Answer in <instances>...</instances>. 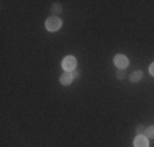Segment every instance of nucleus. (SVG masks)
<instances>
[{
	"mask_svg": "<svg viewBox=\"0 0 154 147\" xmlns=\"http://www.w3.org/2000/svg\"><path fill=\"white\" fill-rule=\"evenodd\" d=\"M141 79H143V72H139V70L133 72V74L130 75V82H139Z\"/></svg>",
	"mask_w": 154,
	"mask_h": 147,
	"instance_id": "nucleus-6",
	"label": "nucleus"
},
{
	"mask_svg": "<svg viewBox=\"0 0 154 147\" xmlns=\"http://www.w3.org/2000/svg\"><path fill=\"white\" fill-rule=\"evenodd\" d=\"M113 62H115V65L118 69H122V70H125V69L128 67V64H130V61H128V57L125 56V54H116L115 59H113Z\"/></svg>",
	"mask_w": 154,
	"mask_h": 147,
	"instance_id": "nucleus-3",
	"label": "nucleus"
},
{
	"mask_svg": "<svg viewBox=\"0 0 154 147\" xmlns=\"http://www.w3.org/2000/svg\"><path fill=\"white\" fill-rule=\"evenodd\" d=\"M53 12H54V13H59V12H61V5H54V7H53Z\"/></svg>",
	"mask_w": 154,
	"mask_h": 147,
	"instance_id": "nucleus-10",
	"label": "nucleus"
},
{
	"mask_svg": "<svg viewBox=\"0 0 154 147\" xmlns=\"http://www.w3.org/2000/svg\"><path fill=\"white\" fill-rule=\"evenodd\" d=\"M72 79H74V75H72V72H64V74L61 75L59 82L62 83V85H69V83L72 82Z\"/></svg>",
	"mask_w": 154,
	"mask_h": 147,
	"instance_id": "nucleus-5",
	"label": "nucleus"
},
{
	"mask_svg": "<svg viewBox=\"0 0 154 147\" xmlns=\"http://www.w3.org/2000/svg\"><path fill=\"white\" fill-rule=\"evenodd\" d=\"M149 74H151V75H154V62L149 65Z\"/></svg>",
	"mask_w": 154,
	"mask_h": 147,
	"instance_id": "nucleus-11",
	"label": "nucleus"
},
{
	"mask_svg": "<svg viewBox=\"0 0 154 147\" xmlns=\"http://www.w3.org/2000/svg\"><path fill=\"white\" fill-rule=\"evenodd\" d=\"M61 28V20L57 16H49L46 20V29L48 31H57Z\"/></svg>",
	"mask_w": 154,
	"mask_h": 147,
	"instance_id": "nucleus-2",
	"label": "nucleus"
},
{
	"mask_svg": "<svg viewBox=\"0 0 154 147\" xmlns=\"http://www.w3.org/2000/svg\"><path fill=\"white\" fill-rule=\"evenodd\" d=\"M134 147H149V146H148V137L139 134L138 137L134 139Z\"/></svg>",
	"mask_w": 154,
	"mask_h": 147,
	"instance_id": "nucleus-4",
	"label": "nucleus"
},
{
	"mask_svg": "<svg viewBox=\"0 0 154 147\" xmlns=\"http://www.w3.org/2000/svg\"><path fill=\"white\" fill-rule=\"evenodd\" d=\"M144 134H146V137H148V139H154V126H149V128H146Z\"/></svg>",
	"mask_w": 154,
	"mask_h": 147,
	"instance_id": "nucleus-7",
	"label": "nucleus"
},
{
	"mask_svg": "<svg viewBox=\"0 0 154 147\" xmlns=\"http://www.w3.org/2000/svg\"><path fill=\"white\" fill-rule=\"evenodd\" d=\"M126 72H125V70H122V69H118V72H116V79H118V80H123V79H126Z\"/></svg>",
	"mask_w": 154,
	"mask_h": 147,
	"instance_id": "nucleus-8",
	"label": "nucleus"
},
{
	"mask_svg": "<svg viewBox=\"0 0 154 147\" xmlns=\"http://www.w3.org/2000/svg\"><path fill=\"white\" fill-rule=\"evenodd\" d=\"M77 67V59L74 56H66L62 59V69H66V72H72Z\"/></svg>",
	"mask_w": 154,
	"mask_h": 147,
	"instance_id": "nucleus-1",
	"label": "nucleus"
},
{
	"mask_svg": "<svg viewBox=\"0 0 154 147\" xmlns=\"http://www.w3.org/2000/svg\"><path fill=\"white\" fill-rule=\"evenodd\" d=\"M144 126H143V124H138V126H136V132H138V134H144Z\"/></svg>",
	"mask_w": 154,
	"mask_h": 147,
	"instance_id": "nucleus-9",
	"label": "nucleus"
}]
</instances>
